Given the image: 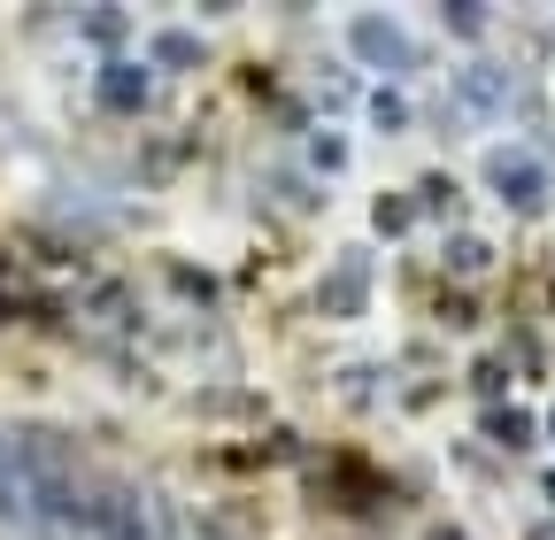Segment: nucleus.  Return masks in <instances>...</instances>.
I'll return each mask as SVG.
<instances>
[{
	"label": "nucleus",
	"instance_id": "obj_1",
	"mask_svg": "<svg viewBox=\"0 0 555 540\" xmlns=\"http://www.w3.org/2000/svg\"><path fill=\"white\" fill-rule=\"evenodd\" d=\"M478 178L494 185V193L509 201V209H547V185H555L547 155H532V147H486Z\"/></svg>",
	"mask_w": 555,
	"mask_h": 540
},
{
	"label": "nucleus",
	"instance_id": "obj_2",
	"mask_svg": "<svg viewBox=\"0 0 555 540\" xmlns=\"http://www.w3.org/2000/svg\"><path fill=\"white\" fill-rule=\"evenodd\" d=\"M78 532H93V540H147V502H139V487L86 479V517H78Z\"/></svg>",
	"mask_w": 555,
	"mask_h": 540
},
{
	"label": "nucleus",
	"instance_id": "obj_3",
	"mask_svg": "<svg viewBox=\"0 0 555 540\" xmlns=\"http://www.w3.org/2000/svg\"><path fill=\"white\" fill-rule=\"evenodd\" d=\"M347 47H356L371 70H409V39H401V24H393V16H378V9L347 16Z\"/></svg>",
	"mask_w": 555,
	"mask_h": 540
},
{
	"label": "nucleus",
	"instance_id": "obj_4",
	"mask_svg": "<svg viewBox=\"0 0 555 540\" xmlns=\"http://www.w3.org/2000/svg\"><path fill=\"white\" fill-rule=\"evenodd\" d=\"M455 93H463V108H470V116H502V108H509V93H517V78L502 70L494 54H470V62H463V78H455Z\"/></svg>",
	"mask_w": 555,
	"mask_h": 540
},
{
	"label": "nucleus",
	"instance_id": "obj_5",
	"mask_svg": "<svg viewBox=\"0 0 555 540\" xmlns=\"http://www.w3.org/2000/svg\"><path fill=\"white\" fill-rule=\"evenodd\" d=\"M93 93H101V108H116V116H139V108H147V78H139L131 62H101Z\"/></svg>",
	"mask_w": 555,
	"mask_h": 540
},
{
	"label": "nucleus",
	"instance_id": "obj_6",
	"mask_svg": "<svg viewBox=\"0 0 555 540\" xmlns=\"http://www.w3.org/2000/svg\"><path fill=\"white\" fill-rule=\"evenodd\" d=\"M486 440H494V448H532V440H540V425H532V410L502 401V410H486Z\"/></svg>",
	"mask_w": 555,
	"mask_h": 540
},
{
	"label": "nucleus",
	"instance_id": "obj_7",
	"mask_svg": "<svg viewBox=\"0 0 555 540\" xmlns=\"http://www.w3.org/2000/svg\"><path fill=\"white\" fill-rule=\"evenodd\" d=\"M448 270L455 279H478V270H494V240H478V232H448Z\"/></svg>",
	"mask_w": 555,
	"mask_h": 540
},
{
	"label": "nucleus",
	"instance_id": "obj_8",
	"mask_svg": "<svg viewBox=\"0 0 555 540\" xmlns=\"http://www.w3.org/2000/svg\"><path fill=\"white\" fill-rule=\"evenodd\" d=\"M201 54H208V47H201L193 31H163V39L147 47V62H155V70H201Z\"/></svg>",
	"mask_w": 555,
	"mask_h": 540
},
{
	"label": "nucleus",
	"instance_id": "obj_9",
	"mask_svg": "<svg viewBox=\"0 0 555 540\" xmlns=\"http://www.w3.org/2000/svg\"><path fill=\"white\" fill-rule=\"evenodd\" d=\"M470 394L486 401V410H502V394H509V371H502V356H486V363H470Z\"/></svg>",
	"mask_w": 555,
	"mask_h": 540
},
{
	"label": "nucleus",
	"instance_id": "obj_10",
	"mask_svg": "<svg viewBox=\"0 0 555 540\" xmlns=\"http://www.w3.org/2000/svg\"><path fill=\"white\" fill-rule=\"evenodd\" d=\"M409 217H416V201H401V193H386L378 209H371V224H378L386 240H401V232H409Z\"/></svg>",
	"mask_w": 555,
	"mask_h": 540
},
{
	"label": "nucleus",
	"instance_id": "obj_11",
	"mask_svg": "<svg viewBox=\"0 0 555 540\" xmlns=\"http://www.w3.org/2000/svg\"><path fill=\"white\" fill-rule=\"evenodd\" d=\"M371 116H378V124H386V131H401V124H409V101H401V93H393V86H386V93H378V101H371Z\"/></svg>",
	"mask_w": 555,
	"mask_h": 540
},
{
	"label": "nucleus",
	"instance_id": "obj_12",
	"mask_svg": "<svg viewBox=\"0 0 555 540\" xmlns=\"http://www.w3.org/2000/svg\"><path fill=\"white\" fill-rule=\"evenodd\" d=\"M86 31H93L101 47H116V39H124V16H116V9H101V16H86Z\"/></svg>",
	"mask_w": 555,
	"mask_h": 540
},
{
	"label": "nucleus",
	"instance_id": "obj_13",
	"mask_svg": "<svg viewBox=\"0 0 555 540\" xmlns=\"http://www.w3.org/2000/svg\"><path fill=\"white\" fill-rule=\"evenodd\" d=\"M440 317H448V324H478V294H448Z\"/></svg>",
	"mask_w": 555,
	"mask_h": 540
},
{
	"label": "nucleus",
	"instance_id": "obj_14",
	"mask_svg": "<svg viewBox=\"0 0 555 540\" xmlns=\"http://www.w3.org/2000/svg\"><path fill=\"white\" fill-rule=\"evenodd\" d=\"M440 24H448V31H470V39H478V31H486V9H448Z\"/></svg>",
	"mask_w": 555,
	"mask_h": 540
},
{
	"label": "nucleus",
	"instance_id": "obj_15",
	"mask_svg": "<svg viewBox=\"0 0 555 540\" xmlns=\"http://www.w3.org/2000/svg\"><path fill=\"white\" fill-rule=\"evenodd\" d=\"M425 209H455V185H448V178H440V170H433V178H425Z\"/></svg>",
	"mask_w": 555,
	"mask_h": 540
},
{
	"label": "nucleus",
	"instance_id": "obj_16",
	"mask_svg": "<svg viewBox=\"0 0 555 540\" xmlns=\"http://www.w3.org/2000/svg\"><path fill=\"white\" fill-rule=\"evenodd\" d=\"M540 494H547V510H555V471H540Z\"/></svg>",
	"mask_w": 555,
	"mask_h": 540
},
{
	"label": "nucleus",
	"instance_id": "obj_17",
	"mask_svg": "<svg viewBox=\"0 0 555 540\" xmlns=\"http://www.w3.org/2000/svg\"><path fill=\"white\" fill-rule=\"evenodd\" d=\"M433 540H455V532H433Z\"/></svg>",
	"mask_w": 555,
	"mask_h": 540
},
{
	"label": "nucleus",
	"instance_id": "obj_18",
	"mask_svg": "<svg viewBox=\"0 0 555 540\" xmlns=\"http://www.w3.org/2000/svg\"><path fill=\"white\" fill-rule=\"evenodd\" d=\"M547 433H555V410H547Z\"/></svg>",
	"mask_w": 555,
	"mask_h": 540
}]
</instances>
